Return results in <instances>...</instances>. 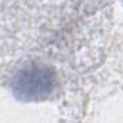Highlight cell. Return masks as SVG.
<instances>
[{
	"label": "cell",
	"instance_id": "6da1fadb",
	"mask_svg": "<svg viewBox=\"0 0 123 123\" xmlns=\"http://www.w3.org/2000/svg\"><path fill=\"white\" fill-rule=\"evenodd\" d=\"M25 77L19 85H26L27 83V94L29 96H42L44 90L49 92L50 86H52V80L50 76L46 73H43L40 69H34V70H27L26 73H23Z\"/></svg>",
	"mask_w": 123,
	"mask_h": 123
}]
</instances>
